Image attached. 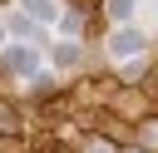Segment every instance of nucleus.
Listing matches in <instances>:
<instances>
[{"instance_id":"obj_1","label":"nucleus","mask_w":158,"mask_h":153,"mask_svg":"<svg viewBox=\"0 0 158 153\" xmlns=\"http://www.w3.org/2000/svg\"><path fill=\"white\" fill-rule=\"evenodd\" d=\"M138 44H143L138 35H114V54H133Z\"/></svg>"},{"instance_id":"obj_2","label":"nucleus","mask_w":158,"mask_h":153,"mask_svg":"<svg viewBox=\"0 0 158 153\" xmlns=\"http://www.w3.org/2000/svg\"><path fill=\"white\" fill-rule=\"evenodd\" d=\"M25 10H30V15H40V20H49V15H54V5H49V0H25Z\"/></svg>"},{"instance_id":"obj_3","label":"nucleus","mask_w":158,"mask_h":153,"mask_svg":"<svg viewBox=\"0 0 158 153\" xmlns=\"http://www.w3.org/2000/svg\"><path fill=\"white\" fill-rule=\"evenodd\" d=\"M109 10H114V15H128V10H133V0H109Z\"/></svg>"}]
</instances>
